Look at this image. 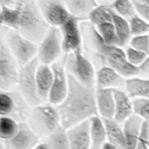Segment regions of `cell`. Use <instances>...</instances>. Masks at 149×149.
I'll use <instances>...</instances> for the list:
<instances>
[{
  "label": "cell",
  "mask_w": 149,
  "mask_h": 149,
  "mask_svg": "<svg viewBox=\"0 0 149 149\" xmlns=\"http://www.w3.org/2000/svg\"><path fill=\"white\" fill-rule=\"evenodd\" d=\"M141 1H142L143 4H145V5L149 6V0H141Z\"/></svg>",
  "instance_id": "cell-41"
},
{
  "label": "cell",
  "mask_w": 149,
  "mask_h": 149,
  "mask_svg": "<svg viewBox=\"0 0 149 149\" xmlns=\"http://www.w3.org/2000/svg\"><path fill=\"white\" fill-rule=\"evenodd\" d=\"M63 51V40L60 28H51L38 47L37 58L40 64L52 66Z\"/></svg>",
  "instance_id": "cell-8"
},
{
  "label": "cell",
  "mask_w": 149,
  "mask_h": 149,
  "mask_svg": "<svg viewBox=\"0 0 149 149\" xmlns=\"http://www.w3.org/2000/svg\"><path fill=\"white\" fill-rule=\"evenodd\" d=\"M71 149L91 148V119L67 129Z\"/></svg>",
  "instance_id": "cell-15"
},
{
  "label": "cell",
  "mask_w": 149,
  "mask_h": 149,
  "mask_svg": "<svg viewBox=\"0 0 149 149\" xmlns=\"http://www.w3.org/2000/svg\"><path fill=\"white\" fill-rule=\"evenodd\" d=\"M28 123L38 136L49 137L61 125V117L54 105L40 104L31 110Z\"/></svg>",
  "instance_id": "cell-4"
},
{
  "label": "cell",
  "mask_w": 149,
  "mask_h": 149,
  "mask_svg": "<svg viewBox=\"0 0 149 149\" xmlns=\"http://www.w3.org/2000/svg\"><path fill=\"white\" fill-rule=\"evenodd\" d=\"M23 1H1L0 7V22L1 25L18 30L19 20L22 11Z\"/></svg>",
  "instance_id": "cell-16"
},
{
  "label": "cell",
  "mask_w": 149,
  "mask_h": 149,
  "mask_svg": "<svg viewBox=\"0 0 149 149\" xmlns=\"http://www.w3.org/2000/svg\"><path fill=\"white\" fill-rule=\"evenodd\" d=\"M39 141V136L31 128L28 122H19V129L13 138L4 141L6 149H33Z\"/></svg>",
  "instance_id": "cell-13"
},
{
  "label": "cell",
  "mask_w": 149,
  "mask_h": 149,
  "mask_svg": "<svg viewBox=\"0 0 149 149\" xmlns=\"http://www.w3.org/2000/svg\"><path fill=\"white\" fill-rule=\"evenodd\" d=\"M112 22H113L117 38H118L119 47L126 45L128 42H130L132 35L130 31V26H129V21L113 12Z\"/></svg>",
  "instance_id": "cell-26"
},
{
  "label": "cell",
  "mask_w": 149,
  "mask_h": 149,
  "mask_svg": "<svg viewBox=\"0 0 149 149\" xmlns=\"http://www.w3.org/2000/svg\"><path fill=\"white\" fill-rule=\"evenodd\" d=\"M111 7L117 15L121 16L128 21L132 17L137 15L134 1L131 0H115L111 3Z\"/></svg>",
  "instance_id": "cell-30"
},
{
  "label": "cell",
  "mask_w": 149,
  "mask_h": 149,
  "mask_svg": "<svg viewBox=\"0 0 149 149\" xmlns=\"http://www.w3.org/2000/svg\"><path fill=\"white\" fill-rule=\"evenodd\" d=\"M3 40L20 68L37 58L39 45L24 37L18 31L9 29Z\"/></svg>",
  "instance_id": "cell-5"
},
{
  "label": "cell",
  "mask_w": 149,
  "mask_h": 149,
  "mask_svg": "<svg viewBox=\"0 0 149 149\" xmlns=\"http://www.w3.org/2000/svg\"><path fill=\"white\" fill-rule=\"evenodd\" d=\"M136 149H149V121H143Z\"/></svg>",
  "instance_id": "cell-36"
},
{
  "label": "cell",
  "mask_w": 149,
  "mask_h": 149,
  "mask_svg": "<svg viewBox=\"0 0 149 149\" xmlns=\"http://www.w3.org/2000/svg\"><path fill=\"white\" fill-rule=\"evenodd\" d=\"M51 29L43 17L37 1H23L18 32L39 45Z\"/></svg>",
  "instance_id": "cell-3"
},
{
  "label": "cell",
  "mask_w": 149,
  "mask_h": 149,
  "mask_svg": "<svg viewBox=\"0 0 149 149\" xmlns=\"http://www.w3.org/2000/svg\"><path fill=\"white\" fill-rule=\"evenodd\" d=\"M47 143L51 149H71L67 129L60 125L51 135L48 137Z\"/></svg>",
  "instance_id": "cell-29"
},
{
  "label": "cell",
  "mask_w": 149,
  "mask_h": 149,
  "mask_svg": "<svg viewBox=\"0 0 149 149\" xmlns=\"http://www.w3.org/2000/svg\"><path fill=\"white\" fill-rule=\"evenodd\" d=\"M113 9L111 5L107 4H102L97 5L90 14L88 20L91 21L93 27H97L100 24L104 22H110L112 21V16H113Z\"/></svg>",
  "instance_id": "cell-27"
},
{
  "label": "cell",
  "mask_w": 149,
  "mask_h": 149,
  "mask_svg": "<svg viewBox=\"0 0 149 149\" xmlns=\"http://www.w3.org/2000/svg\"><path fill=\"white\" fill-rule=\"evenodd\" d=\"M126 79L109 66H103L97 72L95 88L100 90H121L125 86Z\"/></svg>",
  "instance_id": "cell-14"
},
{
  "label": "cell",
  "mask_w": 149,
  "mask_h": 149,
  "mask_svg": "<svg viewBox=\"0 0 149 149\" xmlns=\"http://www.w3.org/2000/svg\"><path fill=\"white\" fill-rule=\"evenodd\" d=\"M126 93L132 100L135 98H149V78L126 79Z\"/></svg>",
  "instance_id": "cell-23"
},
{
  "label": "cell",
  "mask_w": 149,
  "mask_h": 149,
  "mask_svg": "<svg viewBox=\"0 0 149 149\" xmlns=\"http://www.w3.org/2000/svg\"><path fill=\"white\" fill-rule=\"evenodd\" d=\"M54 73L51 66L44 64H39L36 73V81H37V91L41 102L49 100L50 92H51Z\"/></svg>",
  "instance_id": "cell-19"
},
{
  "label": "cell",
  "mask_w": 149,
  "mask_h": 149,
  "mask_svg": "<svg viewBox=\"0 0 149 149\" xmlns=\"http://www.w3.org/2000/svg\"><path fill=\"white\" fill-rule=\"evenodd\" d=\"M65 4L71 15L79 20L88 19L90 14L98 5L95 0H69L65 1Z\"/></svg>",
  "instance_id": "cell-21"
},
{
  "label": "cell",
  "mask_w": 149,
  "mask_h": 149,
  "mask_svg": "<svg viewBox=\"0 0 149 149\" xmlns=\"http://www.w3.org/2000/svg\"><path fill=\"white\" fill-rule=\"evenodd\" d=\"M102 149H119V148L116 147L115 145H113L112 143H110V142H109V141H107V142L105 143L104 145H103Z\"/></svg>",
  "instance_id": "cell-40"
},
{
  "label": "cell",
  "mask_w": 149,
  "mask_h": 149,
  "mask_svg": "<svg viewBox=\"0 0 149 149\" xmlns=\"http://www.w3.org/2000/svg\"><path fill=\"white\" fill-rule=\"evenodd\" d=\"M97 113L102 118L111 119L115 112L114 90H100L95 88Z\"/></svg>",
  "instance_id": "cell-18"
},
{
  "label": "cell",
  "mask_w": 149,
  "mask_h": 149,
  "mask_svg": "<svg viewBox=\"0 0 149 149\" xmlns=\"http://www.w3.org/2000/svg\"><path fill=\"white\" fill-rule=\"evenodd\" d=\"M103 123L107 130V141L112 143L119 149H126V142L124 137L123 128L120 126V123L115 121L113 118L105 119L102 118Z\"/></svg>",
  "instance_id": "cell-24"
},
{
  "label": "cell",
  "mask_w": 149,
  "mask_h": 149,
  "mask_svg": "<svg viewBox=\"0 0 149 149\" xmlns=\"http://www.w3.org/2000/svg\"><path fill=\"white\" fill-rule=\"evenodd\" d=\"M100 37L102 38L103 42L109 45H118V38H117L116 32H115V28L113 25V22H104L102 24H100L97 27H93Z\"/></svg>",
  "instance_id": "cell-31"
},
{
  "label": "cell",
  "mask_w": 149,
  "mask_h": 149,
  "mask_svg": "<svg viewBox=\"0 0 149 149\" xmlns=\"http://www.w3.org/2000/svg\"><path fill=\"white\" fill-rule=\"evenodd\" d=\"M54 80L51 92L49 95V102L52 105H60L65 100L69 92V78L66 70V58L63 61L56 62L52 65Z\"/></svg>",
  "instance_id": "cell-10"
},
{
  "label": "cell",
  "mask_w": 149,
  "mask_h": 149,
  "mask_svg": "<svg viewBox=\"0 0 149 149\" xmlns=\"http://www.w3.org/2000/svg\"><path fill=\"white\" fill-rule=\"evenodd\" d=\"M22 100L23 97H20L19 102H17L16 95L7 91H1L0 92V115L14 117V114H17V109H16L17 104H19Z\"/></svg>",
  "instance_id": "cell-25"
},
{
  "label": "cell",
  "mask_w": 149,
  "mask_h": 149,
  "mask_svg": "<svg viewBox=\"0 0 149 149\" xmlns=\"http://www.w3.org/2000/svg\"><path fill=\"white\" fill-rule=\"evenodd\" d=\"M33 149H51L50 145L47 142H42V143H38Z\"/></svg>",
  "instance_id": "cell-39"
},
{
  "label": "cell",
  "mask_w": 149,
  "mask_h": 149,
  "mask_svg": "<svg viewBox=\"0 0 149 149\" xmlns=\"http://www.w3.org/2000/svg\"><path fill=\"white\" fill-rule=\"evenodd\" d=\"M92 33L93 46L95 48L97 54L105 63V66L112 68L122 77L127 79L133 78L139 74L138 68L128 63L125 51L121 47L116 45H109L103 42L93 27L92 28Z\"/></svg>",
  "instance_id": "cell-2"
},
{
  "label": "cell",
  "mask_w": 149,
  "mask_h": 149,
  "mask_svg": "<svg viewBox=\"0 0 149 149\" xmlns=\"http://www.w3.org/2000/svg\"><path fill=\"white\" fill-rule=\"evenodd\" d=\"M129 26L132 37L149 34V23L142 17H140L138 14L129 20Z\"/></svg>",
  "instance_id": "cell-32"
},
{
  "label": "cell",
  "mask_w": 149,
  "mask_h": 149,
  "mask_svg": "<svg viewBox=\"0 0 149 149\" xmlns=\"http://www.w3.org/2000/svg\"><path fill=\"white\" fill-rule=\"evenodd\" d=\"M65 58L67 73L73 76L81 85L95 88L97 72L92 62L84 56L83 52L65 55Z\"/></svg>",
  "instance_id": "cell-6"
},
{
  "label": "cell",
  "mask_w": 149,
  "mask_h": 149,
  "mask_svg": "<svg viewBox=\"0 0 149 149\" xmlns=\"http://www.w3.org/2000/svg\"><path fill=\"white\" fill-rule=\"evenodd\" d=\"M129 43H130L131 48L149 55V34L134 36L131 38Z\"/></svg>",
  "instance_id": "cell-35"
},
{
  "label": "cell",
  "mask_w": 149,
  "mask_h": 149,
  "mask_svg": "<svg viewBox=\"0 0 149 149\" xmlns=\"http://www.w3.org/2000/svg\"><path fill=\"white\" fill-rule=\"evenodd\" d=\"M134 5H135V8H136V11H137L138 15L149 23V6L143 4L141 0L134 1Z\"/></svg>",
  "instance_id": "cell-37"
},
{
  "label": "cell",
  "mask_w": 149,
  "mask_h": 149,
  "mask_svg": "<svg viewBox=\"0 0 149 149\" xmlns=\"http://www.w3.org/2000/svg\"><path fill=\"white\" fill-rule=\"evenodd\" d=\"M43 17L51 28H60L72 17L65 2L58 0L37 1Z\"/></svg>",
  "instance_id": "cell-11"
},
{
  "label": "cell",
  "mask_w": 149,
  "mask_h": 149,
  "mask_svg": "<svg viewBox=\"0 0 149 149\" xmlns=\"http://www.w3.org/2000/svg\"><path fill=\"white\" fill-rule=\"evenodd\" d=\"M19 129V122L10 116L0 117V138L1 140L8 141L15 136Z\"/></svg>",
  "instance_id": "cell-28"
},
{
  "label": "cell",
  "mask_w": 149,
  "mask_h": 149,
  "mask_svg": "<svg viewBox=\"0 0 149 149\" xmlns=\"http://www.w3.org/2000/svg\"><path fill=\"white\" fill-rule=\"evenodd\" d=\"M143 121L140 117L133 114L123 123V132L126 142V149H136Z\"/></svg>",
  "instance_id": "cell-20"
},
{
  "label": "cell",
  "mask_w": 149,
  "mask_h": 149,
  "mask_svg": "<svg viewBox=\"0 0 149 149\" xmlns=\"http://www.w3.org/2000/svg\"><path fill=\"white\" fill-rule=\"evenodd\" d=\"M107 142V130L102 118L100 115H95L91 118V148L102 149Z\"/></svg>",
  "instance_id": "cell-22"
},
{
  "label": "cell",
  "mask_w": 149,
  "mask_h": 149,
  "mask_svg": "<svg viewBox=\"0 0 149 149\" xmlns=\"http://www.w3.org/2000/svg\"><path fill=\"white\" fill-rule=\"evenodd\" d=\"M38 58L33 60L26 66L21 67L18 77V90L25 102L30 105L37 107L40 105L41 100L38 95L37 81H36V73L39 66Z\"/></svg>",
  "instance_id": "cell-7"
},
{
  "label": "cell",
  "mask_w": 149,
  "mask_h": 149,
  "mask_svg": "<svg viewBox=\"0 0 149 149\" xmlns=\"http://www.w3.org/2000/svg\"><path fill=\"white\" fill-rule=\"evenodd\" d=\"M68 78V95L64 102L57 107L61 125L66 129L98 115L95 88L81 85L69 74Z\"/></svg>",
  "instance_id": "cell-1"
},
{
  "label": "cell",
  "mask_w": 149,
  "mask_h": 149,
  "mask_svg": "<svg viewBox=\"0 0 149 149\" xmlns=\"http://www.w3.org/2000/svg\"><path fill=\"white\" fill-rule=\"evenodd\" d=\"M115 112L113 119L118 123H124L127 119L134 114L133 100L128 93L122 90H114Z\"/></svg>",
  "instance_id": "cell-17"
},
{
  "label": "cell",
  "mask_w": 149,
  "mask_h": 149,
  "mask_svg": "<svg viewBox=\"0 0 149 149\" xmlns=\"http://www.w3.org/2000/svg\"><path fill=\"white\" fill-rule=\"evenodd\" d=\"M133 112L144 121H149V98L133 100Z\"/></svg>",
  "instance_id": "cell-33"
},
{
  "label": "cell",
  "mask_w": 149,
  "mask_h": 149,
  "mask_svg": "<svg viewBox=\"0 0 149 149\" xmlns=\"http://www.w3.org/2000/svg\"><path fill=\"white\" fill-rule=\"evenodd\" d=\"M139 74L144 76H149V56L146 58V60L138 67Z\"/></svg>",
  "instance_id": "cell-38"
},
{
  "label": "cell",
  "mask_w": 149,
  "mask_h": 149,
  "mask_svg": "<svg viewBox=\"0 0 149 149\" xmlns=\"http://www.w3.org/2000/svg\"><path fill=\"white\" fill-rule=\"evenodd\" d=\"M20 66L9 51L6 43L1 39L0 45V88L8 91L17 85Z\"/></svg>",
  "instance_id": "cell-9"
},
{
  "label": "cell",
  "mask_w": 149,
  "mask_h": 149,
  "mask_svg": "<svg viewBox=\"0 0 149 149\" xmlns=\"http://www.w3.org/2000/svg\"><path fill=\"white\" fill-rule=\"evenodd\" d=\"M78 18H71L60 27L63 40V51L66 55L81 52V34Z\"/></svg>",
  "instance_id": "cell-12"
},
{
  "label": "cell",
  "mask_w": 149,
  "mask_h": 149,
  "mask_svg": "<svg viewBox=\"0 0 149 149\" xmlns=\"http://www.w3.org/2000/svg\"><path fill=\"white\" fill-rule=\"evenodd\" d=\"M125 54H126V59L128 61V63H130L132 66L134 67H138L143 63L146 60L149 55L146 53L140 52L136 49H133L131 47H128L125 50Z\"/></svg>",
  "instance_id": "cell-34"
}]
</instances>
